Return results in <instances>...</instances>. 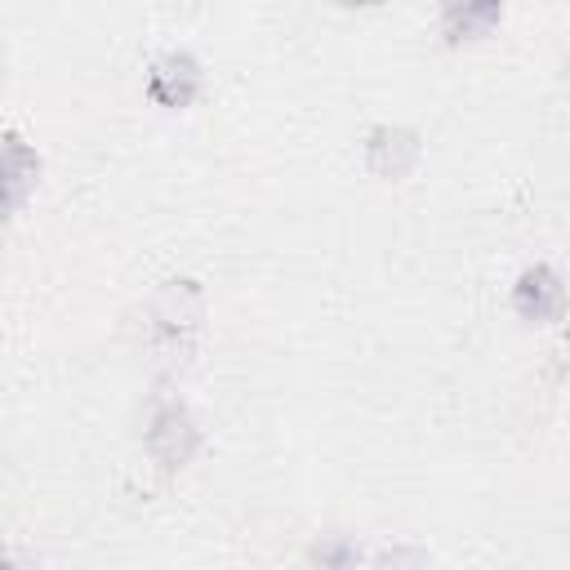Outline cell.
Wrapping results in <instances>:
<instances>
[{
    "mask_svg": "<svg viewBox=\"0 0 570 570\" xmlns=\"http://www.w3.org/2000/svg\"><path fill=\"white\" fill-rule=\"evenodd\" d=\"M200 321H205V289L191 276H174L142 307V343L156 361L183 365L191 356Z\"/></svg>",
    "mask_w": 570,
    "mask_h": 570,
    "instance_id": "cell-1",
    "label": "cell"
},
{
    "mask_svg": "<svg viewBox=\"0 0 570 570\" xmlns=\"http://www.w3.org/2000/svg\"><path fill=\"white\" fill-rule=\"evenodd\" d=\"M142 445L151 454V463L160 472H178L196 459L200 450V428L191 419V410L183 401H160L147 419V432H142Z\"/></svg>",
    "mask_w": 570,
    "mask_h": 570,
    "instance_id": "cell-2",
    "label": "cell"
},
{
    "mask_svg": "<svg viewBox=\"0 0 570 570\" xmlns=\"http://www.w3.org/2000/svg\"><path fill=\"white\" fill-rule=\"evenodd\" d=\"M423 156V138L410 125H374L365 134V169L383 183H401L414 174Z\"/></svg>",
    "mask_w": 570,
    "mask_h": 570,
    "instance_id": "cell-3",
    "label": "cell"
},
{
    "mask_svg": "<svg viewBox=\"0 0 570 570\" xmlns=\"http://www.w3.org/2000/svg\"><path fill=\"white\" fill-rule=\"evenodd\" d=\"M512 312L530 325H548L566 316V285L548 263H534L512 285Z\"/></svg>",
    "mask_w": 570,
    "mask_h": 570,
    "instance_id": "cell-4",
    "label": "cell"
},
{
    "mask_svg": "<svg viewBox=\"0 0 570 570\" xmlns=\"http://www.w3.org/2000/svg\"><path fill=\"white\" fill-rule=\"evenodd\" d=\"M200 85H205V76H200V62L191 53H165V58H156V67L147 76L151 102H160L169 111L191 107L200 98Z\"/></svg>",
    "mask_w": 570,
    "mask_h": 570,
    "instance_id": "cell-5",
    "label": "cell"
},
{
    "mask_svg": "<svg viewBox=\"0 0 570 570\" xmlns=\"http://www.w3.org/2000/svg\"><path fill=\"white\" fill-rule=\"evenodd\" d=\"M499 22H503V4L499 0H468V4H445L441 9V36H445V45L485 40Z\"/></svg>",
    "mask_w": 570,
    "mask_h": 570,
    "instance_id": "cell-6",
    "label": "cell"
},
{
    "mask_svg": "<svg viewBox=\"0 0 570 570\" xmlns=\"http://www.w3.org/2000/svg\"><path fill=\"white\" fill-rule=\"evenodd\" d=\"M36 183H40V156H36V147H27L18 134H9L4 138V205H9V214H18L27 205V196L36 191Z\"/></svg>",
    "mask_w": 570,
    "mask_h": 570,
    "instance_id": "cell-7",
    "label": "cell"
},
{
    "mask_svg": "<svg viewBox=\"0 0 570 570\" xmlns=\"http://www.w3.org/2000/svg\"><path fill=\"white\" fill-rule=\"evenodd\" d=\"M361 566H365V557L352 534H321L307 548V570H361Z\"/></svg>",
    "mask_w": 570,
    "mask_h": 570,
    "instance_id": "cell-8",
    "label": "cell"
},
{
    "mask_svg": "<svg viewBox=\"0 0 570 570\" xmlns=\"http://www.w3.org/2000/svg\"><path fill=\"white\" fill-rule=\"evenodd\" d=\"M374 570H428V552L414 543H392L374 557Z\"/></svg>",
    "mask_w": 570,
    "mask_h": 570,
    "instance_id": "cell-9",
    "label": "cell"
},
{
    "mask_svg": "<svg viewBox=\"0 0 570 570\" xmlns=\"http://www.w3.org/2000/svg\"><path fill=\"white\" fill-rule=\"evenodd\" d=\"M9 570H27V566H22V561H18V557H9Z\"/></svg>",
    "mask_w": 570,
    "mask_h": 570,
    "instance_id": "cell-10",
    "label": "cell"
}]
</instances>
